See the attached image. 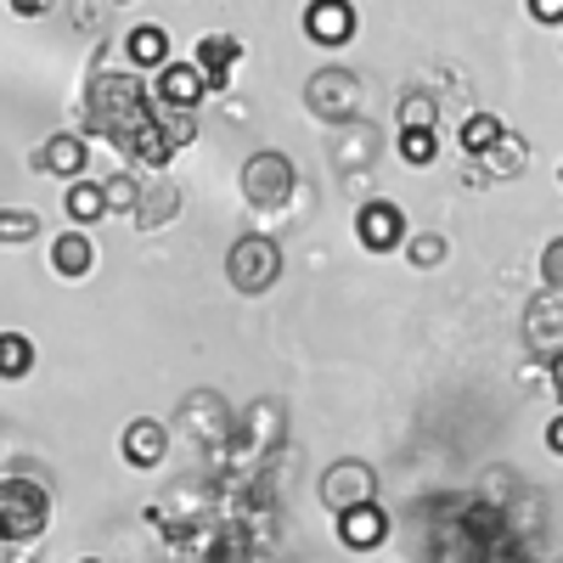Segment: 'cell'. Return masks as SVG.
<instances>
[{
	"mask_svg": "<svg viewBox=\"0 0 563 563\" xmlns=\"http://www.w3.org/2000/svg\"><path fill=\"white\" fill-rule=\"evenodd\" d=\"M124 52H130L135 68H164V63H169V34H164L158 23H141V29H130Z\"/></svg>",
	"mask_w": 563,
	"mask_h": 563,
	"instance_id": "10",
	"label": "cell"
},
{
	"mask_svg": "<svg viewBox=\"0 0 563 563\" xmlns=\"http://www.w3.org/2000/svg\"><path fill=\"white\" fill-rule=\"evenodd\" d=\"M305 34L316 45H350L355 40V7H350V0H310Z\"/></svg>",
	"mask_w": 563,
	"mask_h": 563,
	"instance_id": "5",
	"label": "cell"
},
{
	"mask_svg": "<svg viewBox=\"0 0 563 563\" xmlns=\"http://www.w3.org/2000/svg\"><path fill=\"white\" fill-rule=\"evenodd\" d=\"M400 158H406L411 169L434 164V158H440V135H434V130H400Z\"/></svg>",
	"mask_w": 563,
	"mask_h": 563,
	"instance_id": "17",
	"label": "cell"
},
{
	"mask_svg": "<svg viewBox=\"0 0 563 563\" xmlns=\"http://www.w3.org/2000/svg\"><path fill=\"white\" fill-rule=\"evenodd\" d=\"M63 203H68V220L74 225H90V220L108 214V192H102V186H90V180H74Z\"/></svg>",
	"mask_w": 563,
	"mask_h": 563,
	"instance_id": "15",
	"label": "cell"
},
{
	"mask_svg": "<svg viewBox=\"0 0 563 563\" xmlns=\"http://www.w3.org/2000/svg\"><path fill=\"white\" fill-rule=\"evenodd\" d=\"M34 372V344L23 333H0V378L7 384H23Z\"/></svg>",
	"mask_w": 563,
	"mask_h": 563,
	"instance_id": "14",
	"label": "cell"
},
{
	"mask_svg": "<svg viewBox=\"0 0 563 563\" xmlns=\"http://www.w3.org/2000/svg\"><path fill=\"white\" fill-rule=\"evenodd\" d=\"M530 18L547 23V29H558L563 23V0H530Z\"/></svg>",
	"mask_w": 563,
	"mask_h": 563,
	"instance_id": "23",
	"label": "cell"
},
{
	"mask_svg": "<svg viewBox=\"0 0 563 563\" xmlns=\"http://www.w3.org/2000/svg\"><path fill=\"white\" fill-rule=\"evenodd\" d=\"M164 456H169V434L158 429L153 417H135L124 429V462L130 467H158Z\"/></svg>",
	"mask_w": 563,
	"mask_h": 563,
	"instance_id": "7",
	"label": "cell"
},
{
	"mask_svg": "<svg viewBox=\"0 0 563 563\" xmlns=\"http://www.w3.org/2000/svg\"><path fill=\"white\" fill-rule=\"evenodd\" d=\"M45 490L34 479H0V541H34L45 530Z\"/></svg>",
	"mask_w": 563,
	"mask_h": 563,
	"instance_id": "1",
	"label": "cell"
},
{
	"mask_svg": "<svg viewBox=\"0 0 563 563\" xmlns=\"http://www.w3.org/2000/svg\"><path fill=\"white\" fill-rule=\"evenodd\" d=\"M541 276H547V288H563V238L541 249Z\"/></svg>",
	"mask_w": 563,
	"mask_h": 563,
	"instance_id": "21",
	"label": "cell"
},
{
	"mask_svg": "<svg viewBox=\"0 0 563 563\" xmlns=\"http://www.w3.org/2000/svg\"><path fill=\"white\" fill-rule=\"evenodd\" d=\"M310 90H316V97H310V102H316V113H327V119L355 108V79H350V74H321Z\"/></svg>",
	"mask_w": 563,
	"mask_h": 563,
	"instance_id": "13",
	"label": "cell"
},
{
	"mask_svg": "<svg viewBox=\"0 0 563 563\" xmlns=\"http://www.w3.org/2000/svg\"><path fill=\"white\" fill-rule=\"evenodd\" d=\"M547 451H552V456H563V411L547 422Z\"/></svg>",
	"mask_w": 563,
	"mask_h": 563,
	"instance_id": "24",
	"label": "cell"
},
{
	"mask_svg": "<svg viewBox=\"0 0 563 563\" xmlns=\"http://www.w3.org/2000/svg\"><path fill=\"white\" fill-rule=\"evenodd\" d=\"M355 238H361V249L366 254H395V249H406V214H400V203H389V198H372L361 214H355Z\"/></svg>",
	"mask_w": 563,
	"mask_h": 563,
	"instance_id": "3",
	"label": "cell"
},
{
	"mask_svg": "<svg viewBox=\"0 0 563 563\" xmlns=\"http://www.w3.org/2000/svg\"><path fill=\"white\" fill-rule=\"evenodd\" d=\"M102 192H108V209H130V203H135V180H124V175H119V180H108V186H102Z\"/></svg>",
	"mask_w": 563,
	"mask_h": 563,
	"instance_id": "22",
	"label": "cell"
},
{
	"mask_svg": "<svg viewBox=\"0 0 563 563\" xmlns=\"http://www.w3.org/2000/svg\"><path fill=\"white\" fill-rule=\"evenodd\" d=\"M501 135H507V130H501V119H496V113H467V119H462V130H456V141H462V153H467V158H485Z\"/></svg>",
	"mask_w": 563,
	"mask_h": 563,
	"instance_id": "11",
	"label": "cell"
},
{
	"mask_svg": "<svg viewBox=\"0 0 563 563\" xmlns=\"http://www.w3.org/2000/svg\"><path fill=\"white\" fill-rule=\"evenodd\" d=\"M434 124H440V102L429 97V90L400 97V130H434Z\"/></svg>",
	"mask_w": 563,
	"mask_h": 563,
	"instance_id": "16",
	"label": "cell"
},
{
	"mask_svg": "<svg viewBox=\"0 0 563 563\" xmlns=\"http://www.w3.org/2000/svg\"><path fill=\"white\" fill-rule=\"evenodd\" d=\"M85 158H90L85 135H52V141H45V169L63 175V180H74L85 169Z\"/></svg>",
	"mask_w": 563,
	"mask_h": 563,
	"instance_id": "12",
	"label": "cell"
},
{
	"mask_svg": "<svg viewBox=\"0 0 563 563\" xmlns=\"http://www.w3.org/2000/svg\"><path fill=\"white\" fill-rule=\"evenodd\" d=\"M558 180H563V169H558Z\"/></svg>",
	"mask_w": 563,
	"mask_h": 563,
	"instance_id": "27",
	"label": "cell"
},
{
	"mask_svg": "<svg viewBox=\"0 0 563 563\" xmlns=\"http://www.w3.org/2000/svg\"><path fill=\"white\" fill-rule=\"evenodd\" d=\"M238 57H243V40H231V34H209V40L198 45L203 85H209V90H225V79H231V68H238Z\"/></svg>",
	"mask_w": 563,
	"mask_h": 563,
	"instance_id": "8",
	"label": "cell"
},
{
	"mask_svg": "<svg viewBox=\"0 0 563 563\" xmlns=\"http://www.w3.org/2000/svg\"><path fill=\"white\" fill-rule=\"evenodd\" d=\"M40 231V220L29 209H0V243H29Z\"/></svg>",
	"mask_w": 563,
	"mask_h": 563,
	"instance_id": "20",
	"label": "cell"
},
{
	"mask_svg": "<svg viewBox=\"0 0 563 563\" xmlns=\"http://www.w3.org/2000/svg\"><path fill=\"white\" fill-rule=\"evenodd\" d=\"M552 384H558V395H563V355L552 361Z\"/></svg>",
	"mask_w": 563,
	"mask_h": 563,
	"instance_id": "25",
	"label": "cell"
},
{
	"mask_svg": "<svg viewBox=\"0 0 563 563\" xmlns=\"http://www.w3.org/2000/svg\"><path fill=\"white\" fill-rule=\"evenodd\" d=\"M485 158H490V169H496V175H519V169L530 164V147H525L519 135H501V141H496V147H490Z\"/></svg>",
	"mask_w": 563,
	"mask_h": 563,
	"instance_id": "18",
	"label": "cell"
},
{
	"mask_svg": "<svg viewBox=\"0 0 563 563\" xmlns=\"http://www.w3.org/2000/svg\"><path fill=\"white\" fill-rule=\"evenodd\" d=\"M406 260L417 271H434L445 260V238H440V231H417V238H406Z\"/></svg>",
	"mask_w": 563,
	"mask_h": 563,
	"instance_id": "19",
	"label": "cell"
},
{
	"mask_svg": "<svg viewBox=\"0 0 563 563\" xmlns=\"http://www.w3.org/2000/svg\"><path fill=\"white\" fill-rule=\"evenodd\" d=\"M339 541L350 552H372V547H384L389 541V512L378 501H355L339 512Z\"/></svg>",
	"mask_w": 563,
	"mask_h": 563,
	"instance_id": "4",
	"label": "cell"
},
{
	"mask_svg": "<svg viewBox=\"0 0 563 563\" xmlns=\"http://www.w3.org/2000/svg\"><path fill=\"white\" fill-rule=\"evenodd\" d=\"M225 276H231V288L238 294H265L271 282L282 276V254L271 238H243L238 249L225 254Z\"/></svg>",
	"mask_w": 563,
	"mask_h": 563,
	"instance_id": "2",
	"label": "cell"
},
{
	"mask_svg": "<svg viewBox=\"0 0 563 563\" xmlns=\"http://www.w3.org/2000/svg\"><path fill=\"white\" fill-rule=\"evenodd\" d=\"M79 563H102V558H79Z\"/></svg>",
	"mask_w": 563,
	"mask_h": 563,
	"instance_id": "26",
	"label": "cell"
},
{
	"mask_svg": "<svg viewBox=\"0 0 563 563\" xmlns=\"http://www.w3.org/2000/svg\"><path fill=\"white\" fill-rule=\"evenodd\" d=\"M209 97V85H203V68L198 63H164L158 68V102L164 108H198Z\"/></svg>",
	"mask_w": 563,
	"mask_h": 563,
	"instance_id": "6",
	"label": "cell"
},
{
	"mask_svg": "<svg viewBox=\"0 0 563 563\" xmlns=\"http://www.w3.org/2000/svg\"><path fill=\"white\" fill-rule=\"evenodd\" d=\"M90 260H97V249H90V238H85L79 225H68L63 238L52 243V271H57V276H68V282L90 276Z\"/></svg>",
	"mask_w": 563,
	"mask_h": 563,
	"instance_id": "9",
	"label": "cell"
}]
</instances>
